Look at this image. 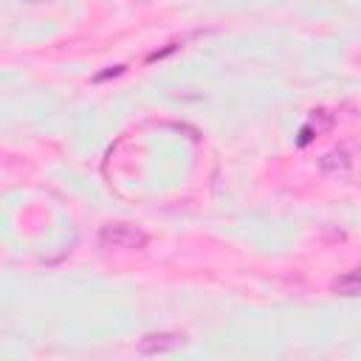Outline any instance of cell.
<instances>
[{"instance_id":"obj_1","label":"cell","mask_w":361,"mask_h":361,"mask_svg":"<svg viewBox=\"0 0 361 361\" xmlns=\"http://www.w3.org/2000/svg\"><path fill=\"white\" fill-rule=\"evenodd\" d=\"M147 243H149L147 231H141L133 223H107L99 231L102 248H144Z\"/></svg>"},{"instance_id":"obj_2","label":"cell","mask_w":361,"mask_h":361,"mask_svg":"<svg viewBox=\"0 0 361 361\" xmlns=\"http://www.w3.org/2000/svg\"><path fill=\"white\" fill-rule=\"evenodd\" d=\"M186 338L180 333H149L138 341V353L141 355H155V353H169V350H178L183 347Z\"/></svg>"},{"instance_id":"obj_3","label":"cell","mask_w":361,"mask_h":361,"mask_svg":"<svg viewBox=\"0 0 361 361\" xmlns=\"http://www.w3.org/2000/svg\"><path fill=\"white\" fill-rule=\"evenodd\" d=\"M333 121H336V118H333V113H327V110H313V113H310V121L299 130L296 144H299V147H307L319 133L330 130V127H333Z\"/></svg>"},{"instance_id":"obj_4","label":"cell","mask_w":361,"mask_h":361,"mask_svg":"<svg viewBox=\"0 0 361 361\" xmlns=\"http://www.w3.org/2000/svg\"><path fill=\"white\" fill-rule=\"evenodd\" d=\"M333 290L341 293V296H361V265L347 271L344 276L333 279Z\"/></svg>"},{"instance_id":"obj_5","label":"cell","mask_w":361,"mask_h":361,"mask_svg":"<svg viewBox=\"0 0 361 361\" xmlns=\"http://www.w3.org/2000/svg\"><path fill=\"white\" fill-rule=\"evenodd\" d=\"M319 166H322L324 172H344V169L350 166V152H347V149H330L327 155H322Z\"/></svg>"},{"instance_id":"obj_6","label":"cell","mask_w":361,"mask_h":361,"mask_svg":"<svg viewBox=\"0 0 361 361\" xmlns=\"http://www.w3.org/2000/svg\"><path fill=\"white\" fill-rule=\"evenodd\" d=\"M121 71H124V65H116V68H113V71H104V73H99V76H96V79H107V76H118V73H121Z\"/></svg>"},{"instance_id":"obj_7","label":"cell","mask_w":361,"mask_h":361,"mask_svg":"<svg viewBox=\"0 0 361 361\" xmlns=\"http://www.w3.org/2000/svg\"><path fill=\"white\" fill-rule=\"evenodd\" d=\"M20 3H48V0H20Z\"/></svg>"}]
</instances>
